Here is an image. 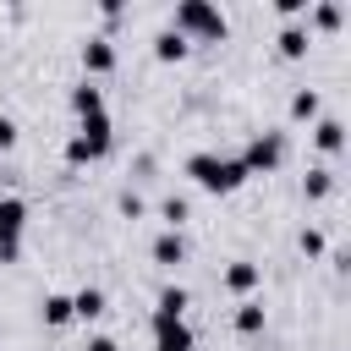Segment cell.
Listing matches in <instances>:
<instances>
[{
    "label": "cell",
    "instance_id": "cell-10",
    "mask_svg": "<svg viewBox=\"0 0 351 351\" xmlns=\"http://www.w3.org/2000/svg\"><path fill=\"white\" fill-rule=\"evenodd\" d=\"M71 115H77V121L110 115V110H104V88H99V82H88V77H82V82H71Z\"/></svg>",
    "mask_w": 351,
    "mask_h": 351
},
{
    "label": "cell",
    "instance_id": "cell-20",
    "mask_svg": "<svg viewBox=\"0 0 351 351\" xmlns=\"http://www.w3.org/2000/svg\"><path fill=\"white\" fill-rule=\"evenodd\" d=\"M159 219H165V230H181V225L192 219V203H186L181 192H165V197H159Z\"/></svg>",
    "mask_w": 351,
    "mask_h": 351
},
{
    "label": "cell",
    "instance_id": "cell-23",
    "mask_svg": "<svg viewBox=\"0 0 351 351\" xmlns=\"http://www.w3.org/2000/svg\"><path fill=\"white\" fill-rule=\"evenodd\" d=\"M296 247H302L307 258H318V252H324V236H318L313 225H302V236H296Z\"/></svg>",
    "mask_w": 351,
    "mask_h": 351
},
{
    "label": "cell",
    "instance_id": "cell-14",
    "mask_svg": "<svg viewBox=\"0 0 351 351\" xmlns=\"http://www.w3.org/2000/svg\"><path fill=\"white\" fill-rule=\"evenodd\" d=\"M104 313H110V302H104L99 285H82V291L71 296V318H82V324H93V318H104Z\"/></svg>",
    "mask_w": 351,
    "mask_h": 351
},
{
    "label": "cell",
    "instance_id": "cell-16",
    "mask_svg": "<svg viewBox=\"0 0 351 351\" xmlns=\"http://www.w3.org/2000/svg\"><path fill=\"white\" fill-rule=\"evenodd\" d=\"M186 49H192V44H186V38L176 33V27H159V33H154V60L176 66V60H186Z\"/></svg>",
    "mask_w": 351,
    "mask_h": 351
},
{
    "label": "cell",
    "instance_id": "cell-9",
    "mask_svg": "<svg viewBox=\"0 0 351 351\" xmlns=\"http://www.w3.org/2000/svg\"><path fill=\"white\" fill-rule=\"evenodd\" d=\"M148 258H154L159 269H181V263H186V236H181V230H159V236L148 241Z\"/></svg>",
    "mask_w": 351,
    "mask_h": 351
},
{
    "label": "cell",
    "instance_id": "cell-5",
    "mask_svg": "<svg viewBox=\"0 0 351 351\" xmlns=\"http://www.w3.org/2000/svg\"><path fill=\"white\" fill-rule=\"evenodd\" d=\"M22 236H27V197L5 192L0 197V263L22 258Z\"/></svg>",
    "mask_w": 351,
    "mask_h": 351
},
{
    "label": "cell",
    "instance_id": "cell-11",
    "mask_svg": "<svg viewBox=\"0 0 351 351\" xmlns=\"http://www.w3.org/2000/svg\"><path fill=\"white\" fill-rule=\"evenodd\" d=\"M263 324H269V307H263L258 296L236 302V313H230V329H236V335H247V340H252V335H263Z\"/></svg>",
    "mask_w": 351,
    "mask_h": 351
},
{
    "label": "cell",
    "instance_id": "cell-2",
    "mask_svg": "<svg viewBox=\"0 0 351 351\" xmlns=\"http://www.w3.org/2000/svg\"><path fill=\"white\" fill-rule=\"evenodd\" d=\"M170 27H176L186 44H219V38L230 33V22H225V11H219L214 0H176Z\"/></svg>",
    "mask_w": 351,
    "mask_h": 351
},
{
    "label": "cell",
    "instance_id": "cell-8",
    "mask_svg": "<svg viewBox=\"0 0 351 351\" xmlns=\"http://www.w3.org/2000/svg\"><path fill=\"white\" fill-rule=\"evenodd\" d=\"M77 55H82V71H88V82L115 71V44H110V38H82V49H77Z\"/></svg>",
    "mask_w": 351,
    "mask_h": 351
},
{
    "label": "cell",
    "instance_id": "cell-25",
    "mask_svg": "<svg viewBox=\"0 0 351 351\" xmlns=\"http://www.w3.org/2000/svg\"><path fill=\"white\" fill-rule=\"evenodd\" d=\"M274 11H280V16H285V22H296V16H302V11H307V0H274Z\"/></svg>",
    "mask_w": 351,
    "mask_h": 351
},
{
    "label": "cell",
    "instance_id": "cell-6",
    "mask_svg": "<svg viewBox=\"0 0 351 351\" xmlns=\"http://www.w3.org/2000/svg\"><path fill=\"white\" fill-rule=\"evenodd\" d=\"M148 335H154V351H197V335L186 318H159L148 313Z\"/></svg>",
    "mask_w": 351,
    "mask_h": 351
},
{
    "label": "cell",
    "instance_id": "cell-3",
    "mask_svg": "<svg viewBox=\"0 0 351 351\" xmlns=\"http://www.w3.org/2000/svg\"><path fill=\"white\" fill-rule=\"evenodd\" d=\"M110 148H115V126H110V115L77 121V132L66 137V165H71V170H82V165H99Z\"/></svg>",
    "mask_w": 351,
    "mask_h": 351
},
{
    "label": "cell",
    "instance_id": "cell-22",
    "mask_svg": "<svg viewBox=\"0 0 351 351\" xmlns=\"http://www.w3.org/2000/svg\"><path fill=\"white\" fill-rule=\"evenodd\" d=\"M115 203H121V214H126V219H143V214H148V203H143V197H137L132 186H126V192H121Z\"/></svg>",
    "mask_w": 351,
    "mask_h": 351
},
{
    "label": "cell",
    "instance_id": "cell-24",
    "mask_svg": "<svg viewBox=\"0 0 351 351\" xmlns=\"http://www.w3.org/2000/svg\"><path fill=\"white\" fill-rule=\"evenodd\" d=\"M16 137H22V126H16L11 115H0V154H11V148H16Z\"/></svg>",
    "mask_w": 351,
    "mask_h": 351
},
{
    "label": "cell",
    "instance_id": "cell-21",
    "mask_svg": "<svg viewBox=\"0 0 351 351\" xmlns=\"http://www.w3.org/2000/svg\"><path fill=\"white\" fill-rule=\"evenodd\" d=\"M38 313H44V324H49V329H66V324H71V296H66V291H49Z\"/></svg>",
    "mask_w": 351,
    "mask_h": 351
},
{
    "label": "cell",
    "instance_id": "cell-4",
    "mask_svg": "<svg viewBox=\"0 0 351 351\" xmlns=\"http://www.w3.org/2000/svg\"><path fill=\"white\" fill-rule=\"evenodd\" d=\"M236 159H241L247 181H252V176H274V170L285 165V132H252Z\"/></svg>",
    "mask_w": 351,
    "mask_h": 351
},
{
    "label": "cell",
    "instance_id": "cell-19",
    "mask_svg": "<svg viewBox=\"0 0 351 351\" xmlns=\"http://www.w3.org/2000/svg\"><path fill=\"white\" fill-rule=\"evenodd\" d=\"M186 307H192V291H186V285H165L159 302H154L159 318H186Z\"/></svg>",
    "mask_w": 351,
    "mask_h": 351
},
{
    "label": "cell",
    "instance_id": "cell-17",
    "mask_svg": "<svg viewBox=\"0 0 351 351\" xmlns=\"http://www.w3.org/2000/svg\"><path fill=\"white\" fill-rule=\"evenodd\" d=\"M318 115H324V93H318V88H296V93H291V121H307V126H313Z\"/></svg>",
    "mask_w": 351,
    "mask_h": 351
},
{
    "label": "cell",
    "instance_id": "cell-1",
    "mask_svg": "<svg viewBox=\"0 0 351 351\" xmlns=\"http://www.w3.org/2000/svg\"><path fill=\"white\" fill-rule=\"evenodd\" d=\"M186 176H192V186H203L208 197H230V192H241L247 186V170H241V159L236 154H208V148H197V154H186V165H181Z\"/></svg>",
    "mask_w": 351,
    "mask_h": 351
},
{
    "label": "cell",
    "instance_id": "cell-7",
    "mask_svg": "<svg viewBox=\"0 0 351 351\" xmlns=\"http://www.w3.org/2000/svg\"><path fill=\"white\" fill-rule=\"evenodd\" d=\"M219 285H225L230 296H241V302H247V296H252V291L263 285V269H258V263H247V258H236V263H225Z\"/></svg>",
    "mask_w": 351,
    "mask_h": 351
},
{
    "label": "cell",
    "instance_id": "cell-12",
    "mask_svg": "<svg viewBox=\"0 0 351 351\" xmlns=\"http://www.w3.org/2000/svg\"><path fill=\"white\" fill-rule=\"evenodd\" d=\"M313 148L318 154H340L346 148V121L340 115H318L313 121Z\"/></svg>",
    "mask_w": 351,
    "mask_h": 351
},
{
    "label": "cell",
    "instance_id": "cell-15",
    "mask_svg": "<svg viewBox=\"0 0 351 351\" xmlns=\"http://www.w3.org/2000/svg\"><path fill=\"white\" fill-rule=\"evenodd\" d=\"M340 22H346V11H340L335 0H318V5H307V22H302V27H307V33H335Z\"/></svg>",
    "mask_w": 351,
    "mask_h": 351
},
{
    "label": "cell",
    "instance_id": "cell-26",
    "mask_svg": "<svg viewBox=\"0 0 351 351\" xmlns=\"http://www.w3.org/2000/svg\"><path fill=\"white\" fill-rule=\"evenodd\" d=\"M82 351H121V346H115V340H110V335H93V340H88V346H82Z\"/></svg>",
    "mask_w": 351,
    "mask_h": 351
},
{
    "label": "cell",
    "instance_id": "cell-18",
    "mask_svg": "<svg viewBox=\"0 0 351 351\" xmlns=\"http://www.w3.org/2000/svg\"><path fill=\"white\" fill-rule=\"evenodd\" d=\"M329 192H335V170H329V165H313V170L302 176V197H307V203H324Z\"/></svg>",
    "mask_w": 351,
    "mask_h": 351
},
{
    "label": "cell",
    "instance_id": "cell-13",
    "mask_svg": "<svg viewBox=\"0 0 351 351\" xmlns=\"http://www.w3.org/2000/svg\"><path fill=\"white\" fill-rule=\"evenodd\" d=\"M274 49H280V55H285V60H302V55H307V49H313V33H307V27H302V22H285V27H280V33H274Z\"/></svg>",
    "mask_w": 351,
    "mask_h": 351
}]
</instances>
